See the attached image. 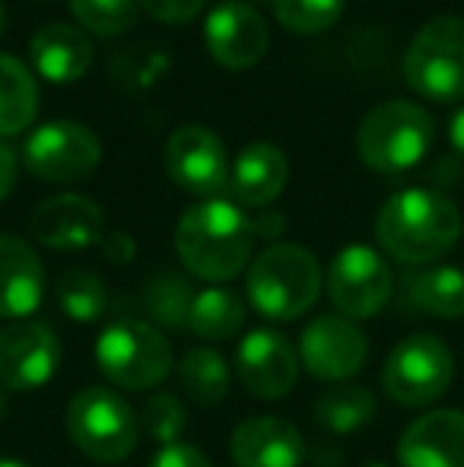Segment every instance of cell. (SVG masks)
I'll return each mask as SVG.
<instances>
[{
    "label": "cell",
    "instance_id": "1",
    "mask_svg": "<svg viewBox=\"0 0 464 467\" xmlns=\"http://www.w3.org/2000/svg\"><path fill=\"white\" fill-rule=\"evenodd\" d=\"M376 239L378 248L397 265H436L459 245L461 210L439 191L404 188L378 207Z\"/></svg>",
    "mask_w": 464,
    "mask_h": 467
},
{
    "label": "cell",
    "instance_id": "2",
    "mask_svg": "<svg viewBox=\"0 0 464 467\" xmlns=\"http://www.w3.org/2000/svg\"><path fill=\"white\" fill-rule=\"evenodd\" d=\"M254 223L232 201L211 197L188 207L175 223V254L191 277L230 283L252 265Z\"/></svg>",
    "mask_w": 464,
    "mask_h": 467
},
{
    "label": "cell",
    "instance_id": "3",
    "mask_svg": "<svg viewBox=\"0 0 464 467\" xmlns=\"http://www.w3.org/2000/svg\"><path fill=\"white\" fill-rule=\"evenodd\" d=\"M325 274L318 258L303 245L280 242L252 258L245 274V293L252 308L267 321H296L318 302Z\"/></svg>",
    "mask_w": 464,
    "mask_h": 467
},
{
    "label": "cell",
    "instance_id": "4",
    "mask_svg": "<svg viewBox=\"0 0 464 467\" xmlns=\"http://www.w3.org/2000/svg\"><path fill=\"white\" fill-rule=\"evenodd\" d=\"M436 121L417 102H382L359 121L356 156L378 175H401L429 153Z\"/></svg>",
    "mask_w": 464,
    "mask_h": 467
},
{
    "label": "cell",
    "instance_id": "5",
    "mask_svg": "<svg viewBox=\"0 0 464 467\" xmlns=\"http://www.w3.org/2000/svg\"><path fill=\"white\" fill-rule=\"evenodd\" d=\"M96 366L124 391H150L172 375V340L140 318H115L96 337Z\"/></svg>",
    "mask_w": 464,
    "mask_h": 467
},
{
    "label": "cell",
    "instance_id": "6",
    "mask_svg": "<svg viewBox=\"0 0 464 467\" xmlns=\"http://www.w3.org/2000/svg\"><path fill=\"white\" fill-rule=\"evenodd\" d=\"M64 426L77 449L99 464H118L137 449L140 423L115 388L89 385L77 391L64 413Z\"/></svg>",
    "mask_w": 464,
    "mask_h": 467
},
{
    "label": "cell",
    "instance_id": "7",
    "mask_svg": "<svg viewBox=\"0 0 464 467\" xmlns=\"http://www.w3.org/2000/svg\"><path fill=\"white\" fill-rule=\"evenodd\" d=\"M455 381V353L436 334H410L397 340L382 366V388L407 410L433 407Z\"/></svg>",
    "mask_w": 464,
    "mask_h": 467
},
{
    "label": "cell",
    "instance_id": "8",
    "mask_svg": "<svg viewBox=\"0 0 464 467\" xmlns=\"http://www.w3.org/2000/svg\"><path fill=\"white\" fill-rule=\"evenodd\" d=\"M404 80L429 102L464 99V19L436 16L404 51Z\"/></svg>",
    "mask_w": 464,
    "mask_h": 467
},
{
    "label": "cell",
    "instance_id": "9",
    "mask_svg": "<svg viewBox=\"0 0 464 467\" xmlns=\"http://www.w3.org/2000/svg\"><path fill=\"white\" fill-rule=\"evenodd\" d=\"M331 306L350 321H366L385 312L395 296V274L378 248L347 245L335 254L325 274Z\"/></svg>",
    "mask_w": 464,
    "mask_h": 467
},
{
    "label": "cell",
    "instance_id": "10",
    "mask_svg": "<svg viewBox=\"0 0 464 467\" xmlns=\"http://www.w3.org/2000/svg\"><path fill=\"white\" fill-rule=\"evenodd\" d=\"M102 143L87 124L48 121L36 128L23 143V162L38 182L51 185H74L99 169Z\"/></svg>",
    "mask_w": 464,
    "mask_h": 467
},
{
    "label": "cell",
    "instance_id": "11",
    "mask_svg": "<svg viewBox=\"0 0 464 467\" xmlns=\"http://www.w3.org/2000/svg\"><path fill=\"white\" fill-rule=\"evenodd\" d=\"M299 363L303 369L318 381L328 385H344L369 359V340H366L363 327L356 321L344 318V315H315L299 334Z\"/></svg>",
    "mask_w": 464,
    "mask_h": 467
},
{
    "label": "cell",
    "instance_id": "12",
    "mask_svg": "<svg viewBox=\"0 0 464 467\" xmlns=\"http://www.w3.org/2000/svg\"><path fill=\"white\" fill-rule=\"evenodd\" d=\"M61 369V340L45 321H10L0 331V388L38 391Z\"/></svg>",
    "mask_w": 464,
    "mask_h": 467
},
{
    "label": "cell",
    "instance_id": "13",
    "mask_svg": "<svg viewBox=\"0 0 464 467\" xmlns=\"http://www.w3.org/2000/svg\"><path fill=\"white\" fill-rule=\"evenodd\" d=\"M166 172L181 191L211 201L230 185L226 143L211 128L185 124L166 140Z\"/></svg>",
    "mask_w": 464,
    "mask_h": 467
},
{
    "label": "cell",
    "instance_id": "14",
    "mask_svg": "<svg viewBox=\"0 0 464 467\" xmlns=\"http://www.w3.org/2000/svg\"><path fill=\"white\" fill-rule=\"evenodd\" d=\"M303 363L290 340L273 327H254L239 340L235 375L252 398L277 400L296 388Z\"/></svg>",
    "mask_w": 464,
    "mask_h": 467
},
{
    "label": "cell",
    "instance_id": "15",
    "mask_svg": "<svg viewBox=\"0 0 464 467\" xmlns=\"http://www.w3.org/2000/svg\"><path fill=\"white\" fill-rule=\"evenodd\" d=\"M271 32L261 13L245 0H226L204 19V45L226 70H248L267 55Z\"/></svg>",
    "mask_w": 464,
    "mask_h": 467
},
{
    "label": "cell",
    "instance_id": "16",
    "mask_svg": "<svg viewBox=\"0 0 464 467\" xmlns=\"http://www.w3.org/2000/svg\"><path fill=\"white\" fill-rule=\"evenodd\" d=\"M29 233L38 245L55 248V252H87L99 245L108 229L106 213L96 201L83 194H57L36 207Z\"/></svg>",
    "mask_w": 464,
    "mask_h": 467
},
{
    "label": "cell",
    "instance_id": "17",
    "mask_svg": "<svg viewBox=\"0 0 464 467\" xmlns=\"http://www.w3.org/2000/svg\"><path fill=\"white\" fill-rule=\"evenodd\" d=\"M235 467H303L305 436L284 417H248L232 430Z\"/></svg>",
    "mask_w": 464,
    "mask_h": 467
},
{
    "label": "cell",
    "instance_id": "18",
    "mask_svg": "<svg viewBox=\"0 0 464 467\" xmlns=\"http://www.w3.org/2000/svg\"><path fill=\"white\" fill-rule=\"evenodd\" d=\"M395 451L401 467H464V410L420 413Z\"/></svg>",
    "mask_w": 464,
    "mask_h": 467
},
{
    "label": "cell",
    "instance_id": "19",
    "mask_svg": "<svg viewBox=\"0 0 464 467\" xmlns=\"http://www.w3.org/2000/svg\"><path fill=\"white\" fill-rule=\"evenodd\" d=\"M45 299V265L26 239L0 233V321H26Z\"/></svg>",
    "mask_w": 464,
    "mask_h": 467
},
{
    "label": "cell",
    "instance_id": "20",
    "mask_svg": "<svg viewBox=\"0 0 464 467\" xmlns=\"http://www.w3.org/2000/svg\"><path fill=\"white\" fill-rule=\"evenodd\" d=\"M290 182V162L284 150L271 140H254L239 150V156L230 166V185L232 203L239 207H271L284 194Z\"/></svg>",
    "mask_w": 464,
    "mask_h": 467
},
{
    "label": "cell",
    "instance_id": "21",
    "mask_svg": "<svg viewBox=\"0 0 464 467\" xmlns=\"http://www.w3.org/2000/svg\"><path fill=\"white\" fill-rule=\"evenodd\" d=\"M32 70L48 83H77L93 67V38L70 23H48L29 42Z\"/></svg>",
    "mask_w": 464,
    "mask_h": 467
},
{
    "label": "cell",
    "instance_id": "22",
    "mask_svg": "<svg viewBox=\"0 0 464 467\" xmlns=\"http://www.w3.org/2000/svg\"><path fill=\"white\" fill-rule=\"evenodd\" d=\"M404 306L433 318H464V271L452 265H427L401 280Z\"/></svg>",
    "mask_w": 464,
    "mask_h": 467
},
{
    "label": "cell",
    "instance_id": "23",
    "mask_svg": "<svg viewBox=\"0 0 464 467\" xmlns=\"http://www.w3.org/2000/svg\"><path fill=\"white\" fill-rule=\"evenodd\" d=\"M38 87L19 57L0 55V140L16 137L36 121Z\"/></svg>",
    "mask_w": 464,
    "mask_h": 467
},
{
    "label": "cell",
    "instance_id": "24",
    "mask_svg": "<svg viewBox=\"0 0 464 467\" xmlns=\"http://www.w3.org/2000/svg\"><path fill=\"white\" fill-rule=\"evenodd\" d=\"M245 302L226 286H207L194 293L191 315H188V331L207 344L230 340L245 325Z\"/></svg>",
    "mask_w": 464,
    "mask_h": 467
},
{
    "label": "cell",
    "instance_id": "25",
    "mask_svg": "<svg viewBox=\"0 0 464 467\" xmlns=\"http://www.w3.org/2000/svg\"><path fill=\"white\" fill-rule=\"evenodd\" d=\"M378 398L363 385H335L315 400V423L331 436H350L376 420Z\"/></svg>",
    "mask_w": 464,
    "mask_h": 467
},
{
    "label": "cell",
    "instance_id": "26",
    "mask_svg": "<svg viewBox=\"0 0 464 467\" xmlns=\"http://www.w3.org/2000/svg\"><path fill=\"white\" fill-rule=\"evenodd\" d=\"M230 363L220 357L211 347H198V350H188L179 363V385L181 394L191 398L201 407H213L230 394Z\"/></svg>",
    "mask_w": 464,
    "mask_h": 467
},
{
    "label": "cell",
    "instance_id": "27",
    "mask_svg": "<svg viewBox=\"0 0 464 467\" xmlns=\"http://www.w3.org/2000/svg\"><path fill=\"white\" fill-rule=\"evenodd\" d=\"M194 289L191 280L181 274L162 271L147 280L143 286V308L156 325L169 327V331H181L188 327V315H191Z\"/></svg>",
    "mask_w": 464,
    "mask_h": 467
},
{
    "label": "cell",
    "instance_id": "28",
    "mask_svg": "<svg viewBox=\"0 0 464 467\" xmlns=\"http://www.w3.org/2000/svg\"><path fill=\"white\" fill-rule=\"evenodd\" d=\"M55 299L70 321L93 325L108 308V286L93 271H67L55 283Z\"/></svg>",
    "mask_w": 464,
    "mask_h": 467
},
{
    "label": "cell",
    "instance_id": "29",
    "mask_svg": "<svg viewBox=\"0 0 464 467\" xmlns=\"http://www.w3.org/2000/svg\"><path fill=\"white\" fill-rule=\"evenodd\" d=\"M140 0H70V13L83 32L93 36H124L137 23Z\"/></svg>",
    "mask_w": 464,
    "mask_h": 467
},
{
    "label": "cell",
    "instance_id": "30",
    "mask_svg": "<svg viewBox=\"0 0 464 467\" xmlns=\"http://www.w3.org/2000/svg\"><path fill=\"white\" fill-rule=\"evenodd\" d=\"M271 6L277 23L296 36L328 32L344 13V0H271Z\"/></svg>",
    "mask_w": 464,
    "mask_h": 467
},
{
    "label": "cell",
    "instance_id": "31",
    "mask_svg": "<svg viewBox=\"0 0 464 467\" xmlns=\"http://www.w3.org/2000/svg\"><path fill=\"white\" fill-rule=\"evenodd\" d=\"M140 426L156 445H172L185 436L188 430V407L181 404V398L169 391H156L153 398H147L140 413Z\"/></svg>",
    "mask_w": 464,
    "mask_h": 467
},
{
    "label": "cell",
    "instance_id": "32",
    "mask_svg": "<svg viewBox=\"0 0 464 467\" xmlns=\"http://www.w3.org/2000/svg\"><path fill=\"white\" fill-rule=\"evenodd\" d=\"M143 10L162 26H185L204 10L207 0H140Z\"/></svg>",
    "mask_w": 464,
    "mask_h": 467
},
{
    "label": "cell",
    "instance_id": "33",
    "mask_svg": "<svg viewBox=\"0 0 464 467\" xmlns=\"http://www.w3.org/2000/svg\"><path fill=\"white\" fill-rule=\"evenodd\" d=\"M150 467H211V458L188 442H172L156 451Z\"/></svg>",
    "mask_w": 464,
    "mask_h": 467
},
{
    "label": "cell",
    "instance_id": "34",
    "mask_svg": "<svg viewBox=\"0 0 464 467\" xmlns=\"http://www.w3.org/2000/svg\"><path fill=\"white\" fill-rule=\"evenodd\" d=\"M16 179H19V156L10 143L0 140V203L13 194L16 188Z\"/></svg>",
    "mask_w": 464,
    "mask_h": 467
},
{
    "label": "cell",
    "instance_id": "35",
    "mask_svg": "<svg viewBox=\"0 0 464 467\" xmlns=\"http://www.w3.org/2000/svg\"><path fill=\"white\" fill-rule=\"evenodd\" d=\"M99 245H102V254H106L112 265H128V261L137 254L134 239H130V235H124V233H106Z\"/></svg>",
    "mask_w": 464,
    "mask_h": 467
},
{
    "label": "cell",
    "instance_id": "36",
    "mask_svg": "<svg viewBox=\"0 0 464 467\" xmlns=\"http://www.w3.org/2000/svg\"><path fill=\"white\" fill-rule=\"evenodd\" d=\"M286 220L280 213H261L258 220H254V235H261V239H277L280 233H284Z\"/></svg>",
    "mask_w": 464,
    "mask_h": 467
},
{
    "label": "cell",
    "instance_id": "37",
    "mask_svg": "<svg viewBox=\"0 0 464 467\" xmlns=\"http://www.w3.org/2000/svg\"><path fill=\"white\" fill-rule=\"evenodd\" d=\"M449 140H452V147L464 156V109L455 111L452 121H449Z\"/></svg>",
    "mask_w": 464,
    "mask_h": 467
},
{
    "label": "cell",
    "instance_id": "38",
    "mask_svg": "<svg viewBox=\"0 0 464 467\" xmlns=\"http://www.w3.org/2000/svg\"><path fill=\"white\" fill-rule=\"evenodd\" d=\"M0 467H29V464L19 462V458H0Z\"/></svg>",
    "mask_w": 464,
    "mask_h": 467
},
{
    "label": "cell",
    "instance_id": "39",
    "mask_svg": "<svg viewBox=\"0 0 464 467\" xmlns=\"http://www.w3.org/2000/svg\"><path fill=\"white\" fill-rule=\"evenodd\" d=\"M6 29V10H4V0H0V36H4Z\"/></svg>",
    "mask_w": 464,
    "mask_h": 467
},
{
    "label": "cell",
    "instance_id": "40",
    "mask_svg": "<svg viewBox=\"0 0 464 467\" xmlns=\"http://www.w3.org/2000/svg\"><path fill=\"white\" fill-rule=\"evenodd\" d=\"M4 413H6V394H4V388H0V420H4Z\"/></svg>",
    "mask_w": 464,
    "mask_h": 467
},
{
    "label": "cell",
    "instance_id": "41",
    "mask_svg": "<svg viewBox=\"0 0 464 467\" xmlns=\"http://www.w3.org/2000/svg\"><path fill=\"white\" fill-rule=\"evenodd\" d=\"M363 467H388V464H385V462H366Z\"/></svg>",
    "mask_w": 464,
    "mask_h": 467
}]
</instances>
